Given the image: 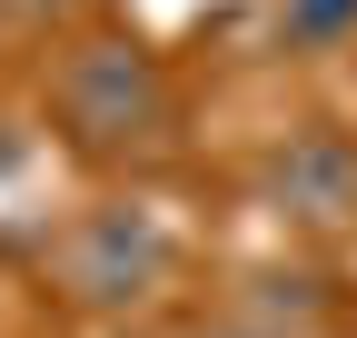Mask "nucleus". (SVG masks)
<instances>
[{
    "mask_svg": "<svg viewBox=\"0 0 357 338\" xmlns=\"http://www.w3.org/2000/svg\"><path fill=\"white\" fill-rule=\"evenodd\" d=\"M50 110L89 159H119V149H159L169 140L178 90H169V70L139 40H79L60 60V80H50Z\"/></svg>",
    "mask_w": 357,
    "mask_h": 338,
    "instance_id": "obj_1",
    "label": "nucleus"
},
{
    "mask_svg": "<svg viewBox=\"0 0 357 338\" xmlns=\"http://www.w3.org/2000/svg\"><path fill=\"white\" fill-rule=\"evenodd\" d=\"M50 279L70 309H139L149 288L169 279V219L149 199H100L79 209L50 249Z\"/></svg>",
    "mask_w": 357,
    "mask_h": 338,
    "instance_id": "obj_2",
    "label": "nucleus"
},
{
    "mask_svg": "<svg viewBox=\"0 0 357 338\" xmlns=\"http://www.w3.org/2000/svg\"><path fill=\"white\" fill-rule=\"evenodd\" d=\"M258 199L298 229H347L357 219V140L347 130H288L258 159Z\"/></svg>",
    "mask_w": 357,
    "mask_h": 338,
    "instance_id": "obj_3",
    "label": "nucleus"
},
{
    "mask_svg": "<svg viewBox=\"0 0 357 338\" xmlns=\"http://www.w3.org/2000/svg\"><path fill=\"white\" fill-rule=\"evenodd\" d=\"M357 0H278V50H347Z\"/></svg>",
    "mask_w": 357,
    "mask_h": 338,
    "instance_id": "obj_4",
    "label": "nucleus"
},
{
    "mask_svg": "<svg viewBox=\"0 0 357 338\" xmlns=\"http://www.w3.org/2000/svg\"><path fill=\"white\" fill-rule=\"evenodd\" d=\"M199 338H268V328H248V318H229V309H218V318H208Z\"/></svg>",
    "mask_w": 357,
    "mask_h": 338,
    "instance_id": "obj_5",
    "label": "nucleus"
},
{
    "mask_svg": "<svg viewBox=\"0 0 357 338\" xmlns=\"http://www.w3.org/2000/svg\"><path fill=\"white\" fill-rule=\"evenodd\" d=\"M10 20H50V10H70V0H0Z\"/></svg>",
    "mask_w": 357,
    "mask_h": 338,
    "instance_id": "obj_6",
    "label": "nucleus"
}]
</instances>
